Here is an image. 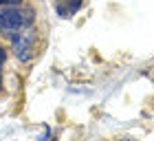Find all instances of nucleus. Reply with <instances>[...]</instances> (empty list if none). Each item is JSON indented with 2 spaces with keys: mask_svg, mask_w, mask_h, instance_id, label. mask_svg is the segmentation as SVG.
Masks as SVG:
<instances>
[{
  "mask_svg": "<svg viewBox=\"0 0 154 141\" xmlns=\"http://www.w3.org/2000/svg\"><path fill=\"white\" fill-rule=\"evenodd\" d=\"M20 29H24L22 11H18L16 7H5V9L0 11V33L11 40Z\"/></svg>",
  "mask_w": 154,
  "mask_h": 141,
  "instance_id": "f257e3e1",
  "label": "nucleus"
},
{
  "mask_svg": "<svg viewBox=\"0 0 154 141\" xmlns=\"http://www.w3.org/2000/svg\"><path fill=\"white\" fill-rule=\"evenodd\" d=\"M13 42V51H16L20 62H29L33 58V42H35V33L29 29H20L16 35L11 38Z\"/></svg>",
  "mask_w": 154,
  "mask_h": 141,
  "instance_id": "f03ea898",
  "label": "nucleus"
},
{
  "mask_svg": "<svg viewBox=\"0 0 154 141\" xmlns=\"http://www.w3.org/2000/svg\"><path fill=\"white\" fill-rule=\"evenodd\" d=\"M84 0H57L55 2V11L60 13L62 18H73L77 11L82 9Z\"/></svg>",
  "mask_w": 154,
  "mask_h": 141,
  "instance_id": "7ed1b4c3",
  "label": "nucleus"
},
{
  "mask_svg": "<svg viewBox=\"0 0 154 141\" xmlns=\"http://www.w3.org/2000/svg\"><path fill=\"white\" fill-rule=\"evenodd\" d=\"M5 58H7V51L0 46V93H2V64H5Z\"/></svg>",
  "mask_w": 154,
  "mask_h": 141,
  "instance_id": "20e7f679",
  "label": "nucleus"
},
{
  "mask_svg": "<svg viewBox=\"0 0 154 141\" xmlns=\"http://www.w3.org/2000/svg\"><path fill=\"white\" fill-rule=\"evenodd\" d=\"M0 2L7 7H18V5H22V0H0Z\"/></svg>",
  "mask_w": 154,
  "mask_h": 141,
  "instance_id": "39448f33",
  "label": "nucleus"
}]
</instances>
